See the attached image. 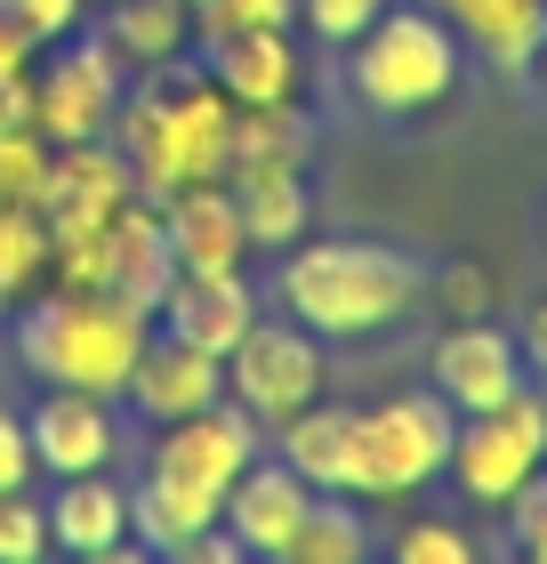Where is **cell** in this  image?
<instances>
[{"mask_svg": "<svg viewBox=\"0 0 547 564\" xmlns=\"http://www.w3.org/2000/svg\"><path fill=\"white\" fill-rule=\"evenodd\" d=\"M121 395L138 403V420L162 427V420H186V412H201V403H218L226 395V364L201 355V347H186V339H169V330H153Z\"/></svg>", "mask_w": 547, "mask_h": 564, "instance_id": "d6986e66", "label": "cell"}, {"mask_svg": "<svg viewBox=\"0 0 547 564\" xmlns=\"http://www.w3.org/2000/svg\"><path fill=\"white\" fill-rule=\"evenodd\" d=\"M315 153V121L298 106H233L226 130V177H258V170H306Z\"/></svg>", "mask_w": 547, "mask_h": 564, "instance_id": "cb8c5ba5", "label": "cell"}, {"mask_svg": "<svg viewBox=\"0 0 547 564\" xmlns=\"http://www.w3.org/2000/svg\"><path fill=\"white\" fill-rule=\"evenodd\" d=\"M459 24L467 48H483L491 65L507 73V82H524L539 65V41H547V0H427Z\"/></svg>", "mask_w": 547, "mask_h": 564, "instance_id": "ffe728a7", "label": "cell"}, {"mask_svg": "<svg viewBox=\"0 0 547 564\" xmlns=\"http://www.w3.org/2000/svg\"><path fill=\"white\" fill-rule=\"evenodd\" d=\"M89 9H106V0H89Z\"/></svg>", "mask_w": 547, "mask_h": 564, "instance_id": "f35d334b", "label": "cell"}, {"mask_svg": "<svg viewBox=\"0 0 547 564\" xmlns=\"http://www.w3.org/2000/svg\"><path fill=\"white\" fill-rule=\"evenodd\" d=\"M451 435H459V412L435 388L371 403V412H362V500L427 492V484L451 468Z\"/></svg>", "mask_w": 547, "mask_h": 564, "instance_id": "8992f818", "label": "cell"}, {"mask_svg": "<svg viewBox=\"0 0 547 564\" xmlns=\"http://www.w3.org/2000/svg\"><path fill=\"white\" fill-rule=\"evenodd\" d=\"M169 282H177V250L162 235V202H145V194H129L121 210H113V259H106V299H121L129 315H162V299H169Z\"/></svg>", "mask_w": 547, "mask_h": 564, "instance_id": "5bb4252c", "label": "cell"}, {"mask_svg": "<svg viewBox=\"0 0 547 564\" xmlns=\"http://www.w3.org/2000/svg\"><path fill=\"white\" fill-rule=\"evenodd\" d=\"M162 235L177 250V274H218V267H242L250 259V235H242V210H233V186L226 177H201V186H177L162 202Z\"/></svg>", "mask_w": 547, "mask_h": 564, "instance_id": "e0dca14e", "label": "cell"}, {"mask_svg": "<svg viewBox=\"0 0 547 564\" xmlns=\"http://www.w3.org/2000/svg\"><path fill=\"white\" fill-rule=\"evenodd\" d=\"M24 435H33L41 476H89V468H113L121 452L113 395H89V388H41V403L24 412Z\"/></svg>", "mask_w": 547, "mask_h": 564, "instance_id": "7c38bea8", "label": "cell"}, {"mask_svg": "<svg viewBox=\"0 0 547 564\" xmlns=\"http://www.w3.org/2000/svg\"><path fill=\"white\" fill-rule=\"evenodd\" d=\"M153 339L145 315H129L106 291H48L41 306H24L17 323V355L41 388H89V395H121L138 355Z\"/></svg>", "mask_w": 547, "mask_h": 564, "instance_id": "3957f363", "label": "cell"}, {"mask_svg": "<svg viewBox=\"0 0 547 564\" xmlns=\"http://www.w3.org/2000/svg\"><path fill=\"white\" fill-rule=\"evenodd\" d=\"M226 186H233V210H242L250 250H291L306 235V218H315L298 170H258V177H226Z\"/></svg>", "mask_w": 547, "mask_h": 564, "instance_id": "d4e9b609", "label": "cell"}, {"mask_svg": "<svg viewBox=\"0 0 547 564\" xmlns=\"http://www.w3.org/2000/svg\"><path fill=\"white\" fill-rule=\"evenodd\" d=\"M274 452L315 484V492H362V412L354 403H306L274 427Z\"/></svg>", "mask_w": 547, "mask_h": 564, "instance_id": "ac0fdd59", "label": "cell"}, {"mask_svg": "<svg viewBox=\"0 0 547 564\" xmlns=\"http://www.w3.org/2000/svg\"><path fill=\"white\" fill-rule=\"evenodd\" d=\"M226 130H233L226 89L210 73H194L186 57L153 65L113 113V145H121V162H129L145 202H169L177 186L226 177Z\"/></svg>", "mask_w": 547, "mask_h": 564, "instance_id": "7a4b0ae2", "label": "cell"}, {"mask_svg": "<svg viewBox=\"0 0 547 564\" xmlns=\"http://www.w3.org/2000/svg\"><path fill=\"white\" fill-rule=\"evenodd\" d=\"M0 9H9L24 33H33L41 48L48 41H65V33H81V17H89V0H0Z\"/></svg>", "mask_w": 547, "mask_h": 564, "instance_id": "836d02e7", "label": "cell"}, {"mask_svg": "<svg viewBox=\"0 0 547 564\" xmlns=\"http://www.w3.org/2000/svg\"><path fill=\"white\" fill-rule=\"evenodd\" d=\"M507 541H515V556H532V564H547V468L524 484V492L507 500Z\"/></svg>", "mask_w": 547, "mask_h": 564, "instance_id": "d6a6232c", "label": "cell"}, {"mask_svg": "<svg viewBox=\"0 0 547 564\" xmlns=\"http://www.w3.org/2000/svg\"><path fill=\"white\" fill-rule=\"evenodd\" d=\"M210 82L226 89V106H298L306 57H298L291 24H258V33L210 41Z\"/></svg>", "mask_w": 547, "mask_h": 564, "instance_id": "2e32d148", "label": "cell"}, {"mask_svg": "<svg viewBox=\"0 0 547 564\" xmlns=\"http://www.w3.org/2000/svg\"><path fill=\"white\" fill-rule=\"evenodd\" d=\"M218 508H226V492H210V484L145 468V484L129 492V532H138L153 556H169V549H186L201 524H218Z\"/></svg>", "mask_w": 547, "mask_h": 564, "instance_id": "7402d4cb", "label": "cell"}, {"mask_svg": "<svg viewBox=\"0 0 547 564\" xmlns=\"http://www.w3.org/2000/svg\"><path fill=\"white\" fill-rule=\"evenodd\" d=\"M201 41L226 33H258V24H298V0H201Z\"/></svg>", "mask_w": 547, "mask_h": 564, "instance_id": "1f68e13d", "label": "cell"}, {"mask_svg": "<svg viewBox=\"0 0 547 564\" xmlns=\"http://www.w3.org/2000/svg\"><path fill=\"white\" fill-rule=\"evenodd\" d=\"M547 468V388L524 379L507 403H491V412H459V435H451V476L459 500L475 508H507L524 484Z\"/></svg>", "mask_w": 547, "mask_h": 564, "instance_id": "5b68a950", "label": "cell"}, {"mask_svg": "<svg viewBox=\"0 0 547 564\" xmlns=\"http://www.w3.org/2000/svg\"><path fill=\"white\" fill-rule=\"evenodd\" d=\"M33 476H41V459H33V435H24V412L0 403V492H24Z\"/></svg>", "mask_w": 547, "mask_h": 564, "instance_id": "e575fe53", "label": "cell"}, {"mask_svg": "<svg viewBox=\"0 0 547 564\" xmlns=\"http://www.w3.org/2000/svg\"><path fill=\"white\" fill-rule=\"evenodd\" d=\"M138 194L121 145L113 138H81V145H48V177L33 210L48 218V235H89V226H113V210Z\"/></svg>", "mask_w": 547, "mask_h": 564, "instance_id": "9c48e42d", "label": "cell"}, {"mask_svg": "<svg viewBox=\"0 0 547 564\" xmlns=\"http://www.w3.org/2000/svg\"><path fill=\"white\" fill-rule=\"evenodd\" d=\"M395 564H475V532L459 517H411L395 532Z\"/></svg>", "mask_w": 547, "mask_h": 564, "instance_id": "83f0119b", "label": "cell"}, {"mask_svg": "<svg viewBox=\"0 0 547 564\" xmlns=\"http://www.w3.org/2000/svg\"><path fill=\"white\" fill-rule=\"evenodd\" d=\"M226 395L258 427H282L291 412H306L322 395V339L291 315H258L226 355Z\"/></svg>", "mask_w": 547, "mask_h": 564, "instance_id": "52a82bcc", "label": "cell"}, {"mask_svg": "<svg viewBox=\"0 0 547 564\" xmlns=\"http://www.w3.org/2000/svg\"><path fill=\"white\" fill-rule=\"evenodd\" d=\"M106 48L129 73L177 65L194 48V9L186 0H106Z\"/></svg>", "mask_w": 547, "mask_h": 564, "instance_id": "603a6c76", "label": "cell"}, {"mask_svg": "<svg viewBox=\"0 0 547 564\" xmlns=\"http://www.w3.org/2000/svg\"><path fill=\"white\" fill-rule=\"evenodd\" d=\"M48 274V218L33 202H0V306H17Z\"/></svg>", "mask_w": 547, "mask_h": 564, "instance_id": "4316f807", "label": "cell"}, {"mask_svg": "<svg viewBox=\"0 0 547 564\" xmlns=\"http://www.w3.org/2000/svg\"><path fill=\"white\" fill-rule=\"evenodd\" d=\"M186 9H201V0H186Z\"/></svg>", "mask_w": 547, "mask_h": 564, "instance_id": "ab89813d", "label": "cell"}, {"mask_svg": "<svg viewBox=\"0 0 547 564\" xmlns=\"http://www.w3.org/2000/svg\"><path fill=\"white\" fill-rule=\"evenodd\" d=\"M524 371L547 388V306H532V315H524Z\"/></svg>", "mask_w": 547, "mask_h": 564, "instance_id": "8d00e7d4", "label": "cell"}, {"mask_svg": "<svg viewBox=\"0 0 547 564\" xmlns=\"http://www.w3.org/2000/svg\"><path fill=\"white\" fill-rule=\"evenodd\" d=\"M306 500H315V484H306L282 452H274V459L258 452L250 468L226 484V508H218V517H226L233 541H242V556H274V564H282V549H291V532H298V517H306Z\"/></svg>", "mask_w": 547, "mask_h": 564, "instance_id": "4fadbf2b", "label": "cell"}, {"mask_svg": "<svg viewBox=\"0 0 547 564\" xmlns=\"http://www.w3.org/2000/svg\"><path fill=\"white\" fill-rule=\"evenodd\" d=\"M169 330V339H186L201 355H233V339L258 323V291L242 282V267H218V274H177L169 282V299H162V315H153Z\"/></svg>", "mask_w": 547, "mask_h": 564, "instance_id": "9a60e30c", "label": "cell"}, {"mask_svg": "<svg viewBox=\"0 0 547 564\" xmlns=\"http://www.w3.org/2000/svg\"><path fill=\"white\" fill-rule=\"evenodd\" d=\"M362 556H371V524H362L354 492H315L291 549H282V564H362Z\"/></svg>", "mask_w": 547, "mask_h": 564, "instance_id": "484cf974", "label": "cell"}, {"mask_svg": "<svg viewBox=\"0 0 547 564\" xmlns=\"http://www.w3.org/2000/svg\"><path fill=\"white\" fill-rule=\"evenodd\" d=\"M48 541L73 549V556H113L129 541V492L106 468L57 476V492H48Z\"/></svg>", "mask_w": 547, "mask_h": 564, "instance_id": "44dd1931", "label": "cell"}, {"mask_svg": "<svg viewBox=\"0 0 547 564\" xmlns=\"http://www.w3.org/2000/svg\"><path fill=\"white\" fill-rule=\"evenodd\" d=\"M427 371H435V395L451 403V412H491V403H507L524 388V339L500 330V323H483V315H467L435 339Z\"/></svg>", "mask_w": 547, "mask_h": 564, "instance_id": "8fae6325", "label": "cell"}, {"mask_svg": "<svg viewBox=\"0 0 547 564\" xmlns=\"http://www.w3.org/2000/svg\"><path fill=\"white\" fill-rule=\"evenodd\" d=\"M459 73H467L459 24L442 9H395V0H386V17L354 41V57H347V82H354V97L379 121L435 113L442 97L459 89Z\"/></svg>", "mask_w": 547, "mask_h": 564, "instance_id": "277c9868", "label": "cell"}, {"mask_svg": "<svg viewBox=\"0 0 547 564\" xmlns=\"http://www.w3.org/2000/svg\"><path fill=\"white\" fill-rule=\"evenodd\" d=\"M442 299H451V315H483V274L475 267H459V274H442Z\"/></svg>", "mask_w": 547, "mask_h": 564, "instance_id": "d590c367", "label": "cell"}, {"mask_svg": "<svg viewBox=\"0 0 547 564\" xmlns=\"http://www.w3.org/2000/svg\"><path fill=\"white\" fill-rule=\"evenodd\" d=\"M539 82H547V41H539Z\"/></svg>", "mask_w": 547, "mask_h": 564, "instance_id": "74e56055", "label": "cell"}, {"mask_svg": "<svg viewBox=\"0 0 547 564\" xmlns=\"http://www.w3.org/2000/svg\"><path fill=\"white\" fill-rule=\"evenodd\" d=\"M121 97H129V65L106 48V33H65V48L33 73V130L48 145L113 138Z\"/></svg>", "mask_w": 547, "mask_h": 564, "instance_id": "ba28073f", "label": "cell"}, {"mask_svg": "<svg viewBox=\"0 0 547 564\" xmlns=\"http://www.w3.org/2000/svg\"><path fill=\"white\" fill-rule=\"evenodd\" d=\"M258 452H266V427H258L233 395L201 403V412H186V420H162V435H153V468L194 476V484H210V492H226Z\"/></svg>", "mask_w": 547, "mask_h": 564, "instance_id": "30bf717a", "label": "cell"}, {"mask_svg": "<svg viewBox=\"0 0 547 564\" xmlns=\"http://www.w3.org/2000/svg\"><path fill=\"white\" fill-rule=\"evenodd\" d=\"M379 17H386V0H298V24L330 48H354Z\"/></svg>", "mask_w": 547, "mask_h": 564, "instance_id": "4dcf8cb0", "label": "cell"}, {"mask_svg": "<svg viewBox=\"0 0 547 564\" xmlns=\"http://www.w3.org/2000/svg\"><path fill=\"white\" fill-rule=\"evenodd\" d=\"M48 177V138L24 121V130H0V202H41Z\"/></svg>", "mask_w": 547, "mask_h": 564, "instance_id": "f546056e", "label": "cell"}, {"mask_svg": "<svg viewBox=\"0 0 547 564\" xmlns=\"http://www.w3.org/2000/svg\"><path fill=\"white\" fill-rule=\"evenodd\" d=\"M427 291V267L411 250H386V242H362V235H330V242H291L282 250V274H274V299L282 315L306 323L315 339H371V330L403 323Z\"/></svg>", "mask_w": 547, "mask_h": 564, "instance_id": "6da1fadb", "label": "cell"}, {"mask_svg": "<svg viewBox=\"0 0 547 564\" xmlns=\"http://www.w3.org/2000/svg\"><path fill=\"white\" fill-rule=\"evenodd\" d=\"M48 549V500L33 492H0V564H41Z\"/></svg>", "mask_w": 547, "mask_h": 564, "instance_id": "f1b7e54d", "label": "cell"}]
</instances>
